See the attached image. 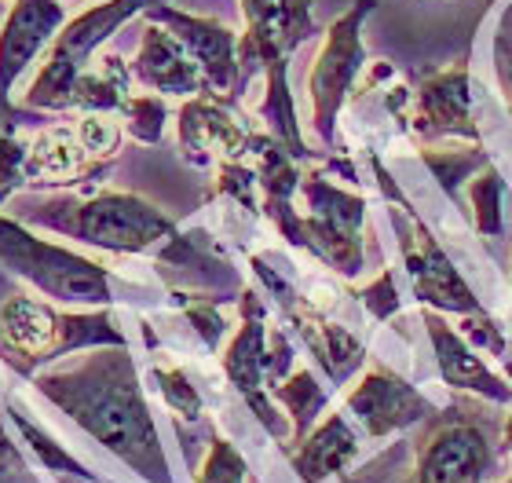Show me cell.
<instances>
[{
    "instance_id": "1",
    "label": "cell",
    "mask_w": 512,
    "mask_h": 483,
    "mask_svg": "<svg viewBox=\"0 0 512 483\" xmlns=\"http://www.w3.org/2000/svg\"><path fill=\"white\" fill-rule=\"evenodd\" d=\"M33 388L147 483H172L158 425L139 388L128 344L88 348L74 366L33 374Z\"/></svg>"
},
{
    "instance_id": "2",
    "label": "cell",
    "mask_w": 512,
    "mask_h": 483,
    "mask_svg": "<svg viewBox=\"0 0 512 483\" xmlns=\"http://www.w3.org/2000/svg\"><path fill=\"white\" fill-rule=\"evenodd\" d=\"M22 224L48 227L55 235H66L85 246L110 249V253H139L154 257L169 268H180L187 275L213 286H231L238 282L227 271L224 260L209 257L191 235H183L158 205L128 191H96V194H63L48 198L37 209L22 213Z\"/></svg>"
},
{
    "instance_id": "3",
    "label": "cell",
    "mask_w": 512,
    "mask_h": 483,
    "mask_svg": "<svg viewBox=\"0 0 512 483\" xmlns=\"http://www.w3.org/2000/svg\"><path fill=\"white\" fill-rule=\"evenodd\" d=\"M128 344L107 308L96 312H55L52 304L15 293L0 304V355L19 374L33 377L37 366L55 363L81 348Z\"/></svg>"
},
{
    "instance_id": "4",
    "label": "cell",
    "mask_w": 512,
    "mask_h": 483,
    "mask_svg": "<svg viewBox=\"0 0 512 483\" xmlns=\"http://www.w3.org/2000/svg\"><path fill=\"white\" fill-rule=\"evenodd\" d=\"M0 264L59 304L107 308L114 301L110 271L74 249L44 242L11 216H0Z\"/></svg>"
},
{
    "instance_id": "5",
    "label": "cell",
    "mask_w": 512,
    "mask_h": 483,
    "mask_svg": "<svg viewBox=\"0 0 512 483\" xmlns=\"http://www.w3.org/2000/svg\"><path fill=\"white\" fill-rule=\"evenodd\" d=\"M377 183H381L384 198L392 205V220L399 231V246H403V264L414 279V297L421 308H436V312H454V315H483V304L476 301V293L469 290V282L461 279V271L454 268V260L443 253L436 235L425 227V220L417 216V209L406 202V194L395 187L392 172L384 169L374 158Z\"/></svg>"
},
{
    "instance_id": "6",
    "label": "cell",
    "mask_w": 512,
    "mask_h": 483,
    "mask_svg": "<svg viewBox=\"0 0 512 483\" xmlns=\"http://www.w3.org/2000/svg\"><path fill=\"white\" fill-rule=\"evenodd\" d=\"M150 4H161V0H107V4L88 8L85 15H77L74 22H66V30L55 33L52 52L44 59L37 81L22 96V107L70 110V88L88 70L99 44L110 41V33L121 30L132 15H143Z\"/></svg>"
},
{
    "instance_id": "7",
    "label": "cell",
    "mask_w": 512,
    "mask_h": 483,
    "mask_svg": "<svg viewBox=\"0 0 512 483\" xmlns=\"http://www.w3.org/2000/svg\"><path fill=\"white\" fill-rule=\"evenodd\" d=\"M300 198H304V209H308V213H300L308 253H315L322 264H330L344 279H355L366 268V198L333 187L319 172L300 176Z\"/></svg>"
},
{
    "instance_id": "8",
    "label": "cell",
    "mask_w": 512,
    "mask_h": 483,
    "mask_svg": "<svg viewBox=\"0 0 512 483\" xmlns=\"http://www.w3.org/2000/svg\"><path fill=\"white\" fill-rule=\"evenodd\" d=\"M374 8L377 0H352V8L330 22L319 59L308 74L311 125L326 147H333V140H337V114L344 110V99L352 92L355 77L363 74V22L374 15Z\"/></svg>"
},
{
    "instance_id": "9",
    "label": "cell",
    "mask_w": 512,
    "mask_h": 483,
    "mask_svg": "<svg viewBox=\"0 0 512 483\" xmlns=\"http://www.w3.org/2000/svg\"><path fill=\"white\" fill-rule=\"evenodd\" d=\"M315 0H242L246 33L238 37V63L242 77L256 70L289 74V55L315 33Z\"/></svg>"
},
{
    "instance_id": "10",
    "label": "cell",
    "mask_w": 512,
    "mask_h": 483,
    "mask_svg": "<svg viewBox=\"0 0 512 483\" xmlns=\"http://www.w3.org/2000/svg\"><path fill=\"white\" fill-rule=\"evenodd\" d=\"M143 15H147V22L165 26V30L191 52V59L198 63V70H202V77H205V96L235 103L238 92L246 88L242 63H238V33L235 30H227L224 22H216V19H202V15L172 8L169 0L150 4Z\"/></svg>"
},
{
    "instance_id": "11",
    "label": "cell",
    "mask_w": 512,
    "mask_h": 483,
    "mask_svg": "<svg viewBox=\"0 0 512 483\" xmlns=\"http://www.w3.org/2000/svg\"><path fill=\"white\" fill-rule=\"evenodd\" d=\"M253 271H256V279L267 286V293L275 297L278 312L286 315L289 326H297V333L304 337L311 355H315V363L322 366V374L330 377L333 385H341L344 377H352V370L363 363V355H366L363 341L352 337L344 326L330 322L326 315L315 312L308 304V297H300V293L293 290V282H289L282 271L271 268V257H253Z\"/></svg>"
},
{
    "instance_id": "12",
    "label": "cell",
    "mask_w": 512,
    "mask_h": 483,
    "mask_svg": "<svg viewBox=\"0 0 512 483\" xmlns=\"http://www.w3.org/2000/svg\"><path fill=\"white\" fill-rule=\"evenodd\" d=\"M66 19V8L59 0H15L8 11V22L0 30V132H15L22 121H37L30 107H11V85L19 74L52 44Z\"/></svg>"
},
{
    "instance_id": "13",
    "label": "cell",
    "mask_w": 512,
    "mask_h": 483,
    "mask_svg": "<svg viewBox=\"0 0 512 483\" xmlns=\"http://www.w3.org/2000/svg\"><path fill=\"white\" fill-rule=\"evenodd\" d=\"M242 304V322H238L235 337L224 352V374L235 385V392L249 403L256 421L264 425L275 440L286 436V421L275 410L271 388H267V319H264V301L260 293L242 290L238 297Z\"/></svg>"
},
{
    "instance_id": "14",
    "label": "cell",
    "mask_w": 512,
    "mask_h": 483,
    "mask_svg": "<svg viewBox=\"0 0 512 483\" xmlns=\"http://www.w3.org/2000/svg\"><path fill=\"white\" fill-rule=\"evenodd\" d=\"M494 465L487 432L469 418H447L417 454V483H483Z\"/></svg>"
},
{
    "instance_id": "15",
    "label": "cell",
    "mask_w": 512,
    "mask_h": 483,
    "mask_svg": "<svg viewBox=\"0 0 512 483\" xmlns=\"http://www.w3.org/2000/svg\"><path fill=\"white\" fill-rule=\"evenodd\" d=\"M348 410L355 421L363 425L370 440H384L392 432H403L417 421L436 418V407L425 399V392H417L406 377L374 366L359 385L348 392Z\"/></svg>"
},
{
    "instance_id": "16",
    "label": "cell",
    "mask_w": 512,
    "mask_h": 483,
    "mask_svg": "<svg viewBox=\"0 0 512 483\" xmlns=\"http://www.w3.org/2000/svg\"><path fill=\"white\" fill-rule=\"evenodd\" d=\"M414 132L421 140H472L480 143V129L472 121L469 66L425 74L414 92Z\"/></svg>"
},
{
    "instance_id": "17",
    "label": "cell",
    "mask_w": 512,
    "mask_h": 483,
    "mask_svg": "<svg viewBox=\"0 0 512 483\" xmlns=\"http://www.w3.org/2000/svg\"><path fill=\"white\" fill-rule=\"evenodd\" d=\"M231 103L216 96H194L180 107V151L191 165L220 161H242V154L253 151L256 132H249L231 114Z\"/></svg>"
},
{
    "instance_id": "18",
    "label": "cell",
    "mask_w": 512,
    "mask_h": 483,
    "mask_svg": "<svg viewBox=\"0 0 512 483\" xmlns=\"http://www.w3.org/2000/svg\"><path fill=\"white\" fill-rule=\"evenodd\" d=\"M425 330H428V341H432V352H436L439 377H443L450 388L512 407V385H505L502 377L483 363L480 355H476V348L465 341V333L454 330V326L439 319L436 312H425Z\"/></svg>"
},
{
    "instance_id": "19",
    "label": "cell",
    "mask_w": 512,
    "mask_h": 483,
    "mask_svg": "<svg viewBox=\"0 0 512 483\" xmlns=\"http://www.w3.org/2000/svg\"><path fill=\"white\" fill-rule=\"evenodd\" d=\"M132 77L158 96H205V77L198 63L158 22H147V30H143L139 52L132 59Z\"/></svg>"
},
{
    "instance_id": "20",
    "label": "cell",
    "mask_w": 512,
    "mask_h": 483,
    "mask_svg": "<svg viewBox=\"0 0 512 483\" xmlns=\"http://www.w3.org/2000/svg\"><path fill=\"white\" fill-rule=\"evenodd\" d=\"M107 169L88 151L77 125H48L37 132L26 154V183H85Z\"/></svg>"
},
{
    "instance_id": "21",
    "label": "cell",
    "mask_w": 512,
    "mask_h": 483,
    "mask_svg": "<svg viewBox=\"0 0 512 483\" xmlns=\"http://www.w3.org/2000/svg\"><path fill=\"white\" fill-rule=\"evenodd\" d=\"M355 454H359L355 429L344 414H330L297 443L289 462H293V473L300 483H326L330 476H341L355 462Z\"/></svg>"
},
{
    "instance_id": "22",
    "label": "cell",
    "mask_w": 512,
    "mask_h": 483,
    "mask_svg": "<svg viewBox=\"0 0 512 483\" xmlns=\"http://www.w3.org/2000/svg\"><path fill=\"white\" fill-rule=\"evenodd\" d=\"M128 85H132V66L121 63V55H103L99 70H85L70 88V107L85 114H114L125 110Z\"/></svg>"
},
{
    "instance_id": "23",
    "label": "cell",
    "mask_w": 512,
    "mask_h": 483,
    "mask_svg": "<svg viewBox=\"0 0 512 483\" xmlns=\"http://www.w3.org/2000/svg\"><path fill=\"white\" fill-rule=\"evenodd\" d=\"M271 399L286 407L289 421H293L289 440L300 443L311 432V425L319 421V414L326 410V399L330 396H326V388L319 385V377L311 374V370H293L282 385L271 388Z\"/></svg>"
},
{
    "instance_id": "24",
    "label": "cell",
    "mask_w": 512,
    "mask_h": 483,
    "mask_svg": "<svg viewBox=\"0 0 512 483\" xmlns=\"http://www.w3.org/2000/svg\"><path fill=\"white\" fill-rule=\"evenodd\" d=\"M505 180L502 172L487 165L483 172L472 176V220L483 238H502L505 231Z\"/></svg>"
},
{
    "instance_id": "25",
    "label": "cell",
    "mask_w": 512,
    "mask_h": 483,
    "mask_svg": "<svg viewBox=\"0 0 512 483\" xmlns=\"http://www.w3.org/2000/svg\"><path fill=\"white\" fill-rule=\"evenodd\" d=\"M421 158H425V165L439 180L443 194H450V198H458L461 180H469V176H476V172H483L487 165H491V161H487V151H483L480 143L461 147V151L458 147H454V151H421Z\"/></svg>"
},
{
    "instance_id": "26",
    "label": "cell",
    "mask_w": 512,
    "mask_h": 483,
    "mask_svg": "<svg viewBox=\"0 0 512 483\" xmlns=\"http://www.w3.org/2000/svg\"><path fill=\"white\" fill-rule=\"evenodd\" d=\"M8 418L15 421V429H19L22 440L33 447V454L41 458L44 469H52V473H63V476H77V480H92V473H88L85 465L77 462V458L66 451V447H59V443H55L52 436L41 429V425H33L30 418H22V410L8 407Z\"/></svg>"
},
{
    "instance_id": "27",
    "label": "cell",
    "mask_w": 512,
    "mask_h": 483,
    "mask_svg": "<svg viewBox=\"0 0 512 483\" xmlns=\"http://www.w3.org/2000/svg\"><path fill=\"white\" fill-rule=\"evenodd\" d=\"M125 132L139 143H158L161 132H165V118H169V107L161 96H128L125 110Z\"/></svg>"
},
{
    "instance_id": "28",
    "label": "cell",
    "mask_w": 512,
    "mask_h": 483,
    "mask_svg": "<svg viewBox=\"0 0 512 483\" xmlns=\"http://www.w3.org/2000/svg\"><path fill=\"white\" fill-rule=\"evenodd\" d=\"M154 385H158L161 399L169 403V410L183 421H198L202 418V396L198 388L191 385V377L176 370V366H154Z\"/></svg>"
},
{
    "instance_id": "29",
    "label": "cell",
    "mask_w": 512,
    "mask_h": 483,
    "mask_svg": "<svg viewBox=\"0 0 512 483\" xmlns=\"http://www.w3.org/2000/svg\"><path fill=\"white\" fill-rule=\"evenodd\" d=\"M246 473V458L235 451V443H227L224 436H213L194 483H246Z\"/></svg>"
},
{
    "instance_id": "30",
    "label": "cell",
    "mask_w": 512,
    "mask_h": 483,
    "mask_svg": "<svg viewBox=\"0 0 512 483\" xmlns=\"http://www.w3.org/2000/svg\"><path fill=\"white\" fill-rule=\"evenodd\" d=\"M491 63H494V77H498V88H502L505 96V107L512 114V0H505L502 11H498V22H494Z\"/></svg>"
},
{
    "instance_id": "31",
    "label": "cell",
    "mask_w": 512,
    "mask_h": 483,
    "mask_svg": "<svg viewBox=\"0 0 512 483\" xmlns=\"http://www.w3.org/2000/svg\"><path fill=\"white\" fill-rule=\"evenodd\" d=\"M26 154H30V143H22L15 132H0V202H8L19 187H30Z\"/></svg>"
},
{
    "instance_id": "32",
    "label": "cell",
    "mask_w": 512,
    "mask_h": 483,
    "mask_svg": "<svg viewBox=\"0 0 512 483\" xmlns=\"http://www.w3.org/2000/svg\"><path fill=\"white\" fill-rule=\"evenodd\" d=\"M77 136H81V143L92 151L96 161L114 158L121 147V125L110 121L107 114H85V118L77 121Z\"/></svg>"
},
{
    "instance_id": "33",
    "label": "cell",
    "mask_w": 512,
    "mask_h": 483,
    "mask_svg": "<svg viewBox=\"0 0 512 483\" xmlns=\"http://www.w3.org/2000/svg\"><path fill=\"white\" fill-rule=\"evenodd\" d=\"M359 301L366 304V312L374 315L377 322H388L395 312H399V290H395V275L392 271H381L366 290L355 293Z\"/></svg>"
},
{
    "instance_id": "34",
    "label": "cell",
    "mask_w": 512,
    "mask_h": 483,
    "mask_svg": "<svg viewBox=\"0 0 512 483\" xmlns=\"http://www.w3.org/2000/svg\"><path fill=\"white\" fill-rule=\"evenodd\" d=\"M183 312H187V319H191L194 333L202 337L205 348H216V344H220V337L227 333V322H224V315H220V308H216V297H209V301H191Z\"/></svg>"
},
{
    "instance_id": "35",
    "label": "cell",
    "mask_w": 512,
    "mask_h": 483,
    "mask_svg": "<svg viewBox=\"0 0 512 483\" xmlns=\"http://www.w3.org/2000/svg\"><path fill=\"white\" fill-rule=\"evenodd\" d=\"M461 333H465V341L472 344V348H491L494 355L505 352V341L502 333H498V326H494V319L487 312L483 315H465V322H461Z\"/></svg>"
},
{
    "instance_id": "36",
    "label": "cell",
    "mask_w": 512,
    "mask_h": 483,
    "mask_svg": "<svg viewBox=\"0 0 512 483\" xmlns=\"http://www.w3.org/2000/svg\"><path fill=\"white\" fill-rule=\"evenodd\" d=\"M22 473L26 465H22L19 451H15V443L8 440V432H4V421H0V473Z\"/></svg>"
},
{
    "instance_id": "37",
    "label": "cell",
    "mask_w": 512,
    "mask_h": 483,
    "mask_svg": "<svg viewBox=\"0 0 512 483\" xmlns=\"http://www.w3.org/2000/svg\"><path fill=\"white\" fill-rule=\"evenodd\" d=\"M505 440H509V447H512V407H509V421H505Z\"/></svg>"
},
{
    "instance_id": "38",
    "label": "cell",
    "mask_w": 512,
    "mask_h": 483,
    "mask_svg": "<svg viewBox=\"0 0 512 483\" xmlns=\"http://www.w3.org/2000/svg\"><path fill=\"white\" fill-rule=\"evenodd\" d=\"M505 377L512 381V359H505Z\"/></svg>"
},
{
    "instance_id": "39",
    "label": "cell",
    "mask_w": 512,
    "mask_h": 483,
    "mask_svg": "<svg viewBox=\"0 0 512 483\" xmlns=\"http://www.w3.org/2000/svg\"><path fill=\"white\" fill-rule=\"evenodd\" d=\"M0 4H8V0H0Z\"/></svg>"
},
{
    "instance_id": "40",
    "label": "cell",
    "mask_w": 512,
    "mask_h": 483,
    "mask_svg": "<svg viewBox=\"0 0 512 483\" xmlns=\"http://www.w3.org/2000/svg\"><path fill=\"white\" fill-rule=\"evenodd\" d=\"M505 483H512V480H505Z\"/></svg>"
}]
</instances>
